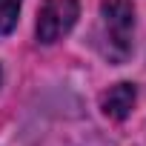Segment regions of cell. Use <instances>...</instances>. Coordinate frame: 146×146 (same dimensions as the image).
<instances>
[{
  "label": "cell",
  "mask_w": 146,
  "mask_h": 146,
  "mask_svg": "<svg viewBox=\"0 0 146 146\" xmlns=\"http://www.w3.org/2000/svg\"><path fill=\"white\" fill-rule=\"evenodd\" d=\"M132 29H135V12L126 0H106L100 6L98 49L109 63H123L132 54Z\"/></svg>",
  "instance_id": "cell-1"
},
{
  "label": "cell",
  "mask_w": 146,
  "mask_h": 146,
  "mask_svg": "<svg viewBox=\"0 0 146 146\" xmlns=\"http://www.w3.org/2000/svg\"><path fill=\"white\" fill-rule=\"evenodd\" d=\"M78 15H80L78 0H49L43 6V12H40V17H37V40L40 43L60 40L75 26Z\"/></svg>",
  "instance_id": "cell-2"
},
{
  "label": "cell",
  "mask_w": 146,
  "mask_h": 146,
  "mask_svg": "<svg viewBox=\"0 0 146 146\" xmlns=\"http://www.w3.org/2000/svg\"><path fill=\"white\" fill-rule=\"evenodd\" d=\"M135 100H137L135 86H132V83H117V86H112L109 92H103V98H100V109H103L109 117L123 120V117L132 112Z\"/></svg>",
  "instance_id": "cell-3"
},
{
  "label": "cell",
  "mask_w": 146,
  "mask_h": 146,
  "mask_svg": "<svg viewBox=\"0 0 146 146\" xmlns=\"http://www.w3.org/2000/svg\"><path fill=\"white\" fill-rule=\"evenodd\" d=\"M20 0H0V35H9L17 26Z\"/></svg>",
  "instance_id": "cell-4"
}]
</instances>
